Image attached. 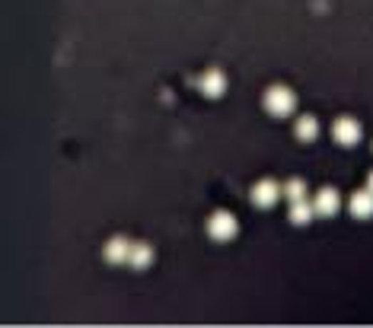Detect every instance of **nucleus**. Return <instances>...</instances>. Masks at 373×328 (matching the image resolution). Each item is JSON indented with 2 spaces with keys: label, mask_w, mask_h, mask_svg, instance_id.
<instances>
[{
  "label": "nucleus",
  "mask_w": 373,
  "mask_h": 328,
  "mask_svg": "<svg viewBox=\"0 0 373 328\" xmlns=\"http://www.w3.org/2000/svg\"><path fill=\"white\" fill-rule=\"evenodd\" d=\"M150 258H153L150 245L147 242H131V255H128V265H131V268H147Z\"/></svg>",
  "instance_id": "9d476101"
},
{
  "label": "nucleus",
  "mask_w": 373,
  "mask_h": 328,
  "mask_svg": "<svg viewBox=\"0 0 373 328\" xmlns=\"http://www.w3.org/2000/svg\"><path fill=\"white\" fill-rule=\"evenodd\" d=\"M198 86H201V93L214 99V96H223V90H227V77H223L220 71H208L205 77L198 80Z\"/></svg>",
  "instance_id": "423d86ee"
},
{
  "label": "nucleus",
  "mask_w": 373,
  "mask_h": 328,
  "mask_svg": "<svg viewBox=\"0 0 373 328\" xmlns=\"http://www.w3.org/2000/svg\"><path fill=\"white\" fill-rule=\"evenodd\" d=\"M338 204H342V198H338L335 188H322L320 195L313 198V207H316V214H320V217H335Z\"/></svg>",
  "instance_id": "39448f33"
},
{
  "label": "nucleus",
  "mask_w": 373,
  "mask_h": 328,
  "mask_svg": "<svg viewBox=\"0 0 373 328\" xmlns=\"http://www.w3.org/2000/svg\"><path fill=\"white\" fill-rule=\"evenodd\" d=\"M284 198H287L290 204H294V201H307V182H303V179H287V182H284Z\"/></svg>",
  "instance_id": "f8f14e48"
},
{
  "label": "nucleus",
  "mask_w": 373,
  "mask_h": 328,
  "mask_svg": "<svg viewBox=\"0 0 373 328\" xmlns=\"http://www.w3.org/2000/svg\"><path fill=\"white\" fill-rule=\"evenodd\" d=\"M294 134L300 140H313L316 134H320V125H316L313 115H300V118H297V125H294Z\"/></svg>",
  "instance_id": "9b49d317"
},
{
  "label": "nucleus",
  "mask_w": 373,
  "mask_h": 328,
  "mask_svg": "<svg viewBox=\"0 0 373 328\" xmlns=\"http://www.w3.org/2000/svg\"><path fill=\"white\" fill-rule=\"evenodd\" d=\"M128 255H131V242H128L125 236H115V239H108L106 242V258L108 262H128Z\"/></svg>",
  "instance_id": "6e6552de"
},
{
  "label": "nucleus",
  "mask_w": 373,
  "mask_h": 328,
  "mask_svg": "<svg viewBox=\"0 0 373 328\" xmlns=\"http://www.w3.org/2000/svg\"><path fill=\"white\" fill-rule=\"evenodd\" d=\"M294 90H290V86H268V93H265V108L271 115H275V118H284V115H290L294 112Z\"/></svg>",
  "instance_id": "f257e3e1"
},
{
  "label": "nucleus",
  "mask_w": 373,
  "mask_h": 328,
  "mask_svg": "<svg viewBox=\"0 0 373 328\" xmlns=\"http://www.w3.org/2000/svg\"><path fill=\"white\" fill-rule=\"evenodd\" d=\"M313 217H316V207L310 201H294V204H290V223H297V227H307Z\"/></svg>",
  "instance_id": "1a4fd4ad"
},
{
  "label": "nucleus",
  "mask_w": 373,
  "mask_h": 328,
  "mask_svg": "<svg viewBox=\"0 0 373 328\" xmlns=\"http://www.w3.org/2000/svg\"><path fill=\"white\" fill-rule=\"evenodd\" d=\"M351 214L361 217V220H367V217H373V191H354L351 195Z\"/></svg>",
  "instance_id": "0eeeda50"
},
{
  "label": "nucleus",
  "mask_w": 373,
  "mask_h": 328,
  "mask_svg": "<svg viewBox=\"0 0 373 328\" xmlns=\"http://www.w3.org/2000/svg\"><path fill=\"white\" fill-rule=\"evenodd\" d=\"M367 188L373 191V173H370V179H367Z\"/></svg>",
  "instance_id": "ddd939ff"
},
{
  "label": "nucleus",
  "mask_w": 373,
  "mask_h": 328,
  "mask_svg": "<svg viewBox=\"0 0 373 328\" xmlns=\"http://www.w3.org/2000/svg\"><path fill=\"white\" fill-rule=\"evenodd\" d=\"M236 217L230 214V210H217V214H211V220H208V233H211V239H217V242H227V239L236 236Z\"/></svg>",
  "instance_id": "f03ea898"
},
{
  "label": "nucleus",
  "mask_w": 373,
  "mask_h": 328,
  "mask_svg": "<svg viewBox=\"0 0 373 328\" xmlns=\"http://www.w3.org/2000/svg\"><path fill=\"white\" fill-rule=\"evenodd\" d=\"M332 138H335L338 143H344V147H354V143L361 140V121L342 115V118L332 125Z\"/></svg>",
  "instance_id": "20e7f679"
},
{
  "label": "nucleus",
  "mask_w": 373,
  "mask_h": 328,
  "mask_svg": "<svg viewBox=\"0 0 373 328\" xmlns=\"http://www.w3.org/2000/svg\"><path fill=\"white\" fill-rule=\"evenodd\" d=\"M249 198H252L259 207H275L277 198H284V185H277L275 179H262V182H255L252 185Z\"/></svg>",
  "instance_id": "7ed1b4c3"
}]
</instances>
